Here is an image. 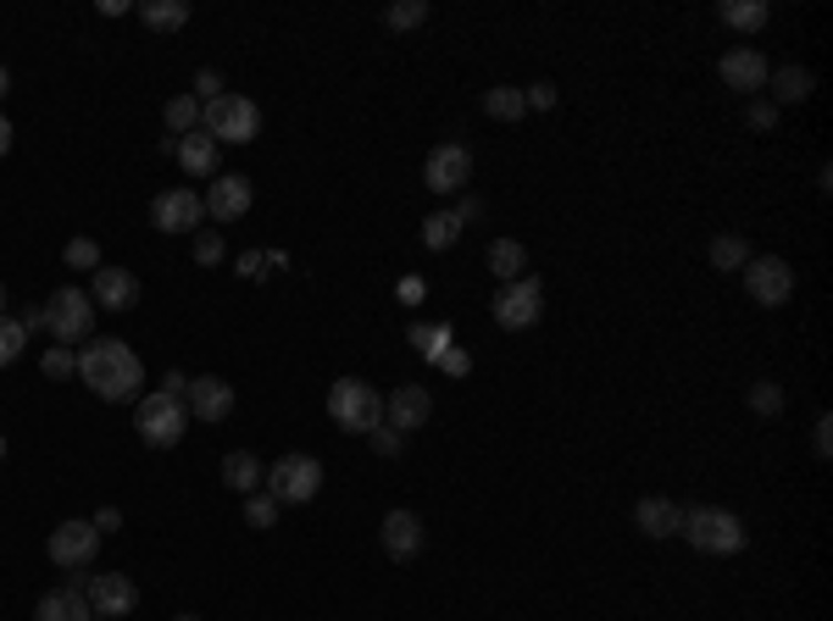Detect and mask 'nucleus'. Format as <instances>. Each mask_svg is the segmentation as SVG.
<instances>
[{
    "instance_id": "obj_54",
    "label": "nucleus",
    "mask_w": 833,
    "mask_h": 621,
    "mask_svg": "<svg viewBox=\"0 0 833 621\" xmlns=\"http://www.w3.org/2000/svg\"><path fill=\"white\" fill-rule=\"evenodd\" d=\"M0 317H7V283H0Z\"/></svg>"
},
{
    "instance_id": "obj_10",
    "label": "nucleus",
    "mask_w": 833,
    "mask_h": 621,
    "mask_svg": "<svg viewBox=\"0 0 833 621\" xmlns=\"http://www.w3.org/2000/svg\"><path fill=\"white\" fill-rule=\"evenodd\" d=\"M45 555H51L62 571H79V566H90V560L101 555V532H95V521H84V516L62 521V527L45 538Z\"/></svg>"
},
{
    "instance_id": "obj_4",
    "label": "nucleus",
    "mask_w": 833,
    "mask_h": 621,
    "mask_svg": "<svg viewBox=\"0 0 833 621\" xmlns=\"http://www.w3.org/2000/svg\"><path fill=\"white\" fill-rule=\"evenodd\" d=\"M200 123L217 145H250L261 134V106L250 95H217L200 106Z\"/></svg>"
},
{
    "instance_id": "obj_50",
    "label": "nucleus",
    "mask_w": 833,
    "mask_h": 621,
    "mask_svg": "<svg viewBox=\"0 0 833 621\" xmlns=\"http://www.w3.org/2000/svg\"><path fill=\"white\" fill-rule=\"evenodd\" d=\"M423 294H429V289H423V278H400V300H405V306H416Z\"/></svg>"
},
{
    "instance_id": "obj_18",
    "label": "nucleus",
    "mask_w": 833,
    "mask_h": 621,
    "mask_svg": "<svg viewBox=\"0 0 833 621\" xmlns=\"http://www.w3.org/2000/svg\"><path fill=\"white\" fill-rule=\"evenodd\" d=\"M378 532H383L389 560H411L416 549H423V516H416V510H389Z\"/></svg>"
},
{
    "instance_id": "obj_14",
    "label": "nucleus",
    "mask_w": 833,
    "mask_h": 621,
    "mask_svg": "<svg viewBox=\"0 0 833 621\" xmlns=\"http://www.w3.org/2000/svg\"><path fill=\"white\" fill-rule=\"evenodd\" d=\"M200 200H206V217H217V222H239V217L250 211L256 189H250V178H245V173H217V178H212V189H206Z\"/></svg>"
},
{
    "instance_id": "obj_46",
    "label": "nucleus",
    "mask_w": 833,
    "mask_h": 621,
    "mask_svg": "<svg viewBox=\"0 0 833 621\" xmlns=\"http://www.w3.org/2000/svg\"><path fill=\"white\" fill-rule=\"evenodd\" d=\"M261 267H267L261 250H245V256H239V278H261Z\"/></svg>"
},
{
    "instance_id": "obj_49",
    "label": "nucleus",
    "mask_w": 833,
    "mask_h": 621,
    "mask_svg": "<svg viewBox=\"0 0 833 621\" xmlns=\"http://www.w3.org/2000/svg\"><path fill=\"white\" fill-rule=\"evenodd\" d=\"M162 394L184 400V394H189V377H184V372H167V377H162Z\"/></svg>"
},
{
    "instance_id": "obj_25",
    "label": "nucleus",
    "mask_w": 833,
    "mask_h": 621,
    "mask_svg": "<svg viewBox=\"0 0 833 621\" xmlns=\"http://www.w3.org/2000/svg\"><path fill=\"white\" fill-rule=\"evenodd\" d=\"M490 272H495L501 283L528 278V250H523L517 239H495V245H490Z\"/></svg>"
},
{
    "instance_id": "obj_27",
    "label": "nucleus",
    "mask_w": 833,
    "mask_h": 621,
    "mask_svg": "<svg viewBox=\"0 0 833 621\" xmlns=\"http://www.w3.org/2000/svg\"><path fill=\"white\" fill-rule=\"evenodd\" d=\"M140 23L145 29H184L189 23V0H145V7H140Z\"/></svg>"
},
{
    "instance_id": "obj_13",
    "label": "nucleus",
    "mask_w": 833,
    "mask_h": 621,
    "mask_svg": "<svg viewBox=\"0 0 833 621\" xmlns=\"http://www.w3.org/2000/svg\"><path fill=\"white\" fill-rule=\"evenodd\" d=\"M429 416H434V394H429L423 383H405V389H394V394L383 400V427H394L400 438L416 433Z\"/></svg>"
},
{
    "instance_id": "obj_37",
    "label": "nucleus",
    "mask_w": 833,
    "mask_h": 621,
    "mask_svg": "<svg viewBox=\"0 0 833 621\" xmlns=\"http://www.w3.org/2000/svg\"><path fill=\"white\" fill-rule=\"evenodd\" d=\"M245 521L272 532V527H278V499H272V494H245Z\"/></svg>"
},
{
    "instance_id": "obj_29",
    "label": "nucleus",
    "mask_w": 833,
    "mask_h": 621,
    "mask_svg": "<svg viewBox=\"0 0 833 621\" xmlns=\"http://www.w3.org/2000/svg\"><path fill=\"white\" fill-rule=\"evenodd\" d=\"M711 267L717 272H744V261H750V245L739 239V234H722V239H711Z\"/></svg>"
},
{
    "instance_id": "obj_35",
    "label": "nucleus",
    "mask_w": 833,
    "mask_h": 621,
    "mask_svg": "<svg viewBox=\"0 0 833 621\" xmlns=\"http://www.w3.org/2000/svg\"><path fill=\"white\" fill-rule=\"evenodd\" d=\"M23 344H29L23 322H18V317H0V366H12V361L23 355Z\"/></svg>"
},
{
    "instance_id": "obj_39",
    "label": "nucleus",
    "mask_w": 833,
    "mask_h": 621,
    "mask_svg": "<svg viewBox=\"0 0 833 621\" xmlns=\"http://www.w3.org/2000/svg\"><path fill=\"white\" fill-rule=\"evenodd\" d=\"M750 411L778 416V411H783V389H778V383H750Z\"/></svg>"
},
{
    "instance_id": "obj_6",
    "label": "nucleus",
    "mask_w": 833,
    "mask_h": 621,
    "mask_svg": "<svg viewBox=\"0 0 833 621\" xmlns=\"http://www.w3.org/2000/svg\"><path fill=\"white\" fill-rule=\"evenodd\" d=\"M134 427H140V438H145L151 449H173V444H184L189 405L173 400V394H145V400L134 405Z\"/></svg>"
},
{
    "instance_id": "obj_17",
    "label": "nucleus",
    "mask_w": 833,
    "mask_h": 621,
    "mask_svg": "<svg viewBox=\"0 0 833 621\" xmlns=\"http://www.w3.org/2000/svg\"><path fill=\"white\" fill-rule=\"evenodd\" d=\"M90 300H95L101 311H134V306H140V278L123 272V267H101L95 283H90Z\"/></svg>"
},
{
    "instance_id": "obj_20",
    "label": "nucleus",
    "mask_w": 833,
    "mask_h": 621,
    "mask_svg": "<svg viewBox=\"0 0 833 621\" xmlns=\"http://www.w3.org/2000/svg\"><path fill=\"white\" fill-rule=\"evenodd\" d=\"M634 521H639L645 538H678V532H683V510H678L672 499H661V494L639 499V505H634Z\"/></svg>"
},
{
    "instance_id": "obj_3",
    "label": "nucleus",
    "mask_w": 833,
    "mask_h": 621,
    "mask_svg": "<svg viewBox=\"0 0 833 621\" xmlns=\"http://www.w3.org/2000/svg\"><path fill=\"white\" fill-rule=\"evenodd\" d=\"M328 416L344 433H372V427H383V394L367 377H339L328 389Z\"/></svg>"
},
{
    "instance_id": "obj_26",
    "label": "nucleus",
    "mask_w": 833,
    "mask_h": 621,
    "mask_svg": "<svg viewBox=\"0 0 833 621\" xmlns=\"http://www.w3.org/2000/svg\"><path fill=\"white\" fill-rule=\"evenodd\" d=\"M717 18H722L728 29H744V34H755V29H767L772 7H767V0H722V7H717Z\"/></svg>"
},
{
    "instance_id": "obj_41",
    "label": "nucleus",
    "mask_w": 833,
    "mask_h": 621,
    "mask_svg": "<svg viewBox=\"0 0 833 621\" xmlns=\"http://www.w3.org/2000/svg\"><path fill=\"white\" fill-rule=\"evenodd\" d=\"M367 438H372V449H378V455H383V460H394V455H400V449H405V438H400V433H394V427H372V433H367Z\"/></svg>"
},
{
    "instance_id": "obj_2",
    "label": "nucleus",
    "mask_w": 833,
    "mask_h": 621,
    "mask_svg": "<svg viewBox=\"0 0 833 621\" xmlns=\"http://www.w3.org/2000/svg\"><path fill=\"white\" fill-rule=\"evenodd\" d=\"M678 538H689L700 555H739L744 549V521L733 516V510H722V505H695V510H683V532Z\"/></svg>"
},
{
    "instance_id": "obj_33",
    "label": "nucleus",
    "mask_w": 833,
    "mask_h": 621,
    "mask_svg": "<svg viewBox=\"0 0 833 621\" xmlns=\"http://www.w3.org/2000/svg\"><path fill=\"white\" fill-rule=\"evenodd\" d=\"M767 84H772L778 101H805V95H811V73H805V68H778Z\"/></svg>"
},
{
    "instance_id": "obj_56",
    "label": "nucleus",
    "mask_w": 833,
    "mask_h": 621,
    "mask_svg": "<svg viewBox=\"0 0 833 621\" xmlns=\"http://www.w3.org/2000/svg\"><path fill=\"white\" fill-rule=\"evenodd\" d=\"M0 455H7V438H0Z\"/></svg>"
},
{
    "instance_id": "obj_45",
    "label": "nucleus",
    "mask_w": 833,
    "mask_h": 621,
    "mask_svg": "<svg viewBox=\"0 0 833 621\" xmlns=\"http://www.w3.org/2000/svg\"><path fill=\"white\" fill-rule=\"evenodd\" d=\"M440 366H445L451 377H467V372H473V361H467V350H456V344H451V350L440 355Z\"/></svg>"
},
{
    "instance_id": "obj_24",
    "label": "nucleus",
    "mask_w": 833,
    "mask_h": 621,
    "mask_svg": "<svg viewBox=\"0 0 833 621\" xmlns=\"http://www.w3.org/2000/svg\"><path fill=\"white\" fill-rule=\"evenodd\" d=\"M223 483H228V488H239V494H261L267 466H261L250 449H234V455H223Z\"/></svg>"
},
{
    "instance_id": "obj_40",
    "label": "nucleus",
    "mask_w": 833,
    "mask_h": 621,
    "mask_svg": "<svg viewBox=\"0 0 833 621\" xmlns=\"http://www.w3.org/2000/svg\"><path fill=\"white\" fill-rule=\"evenodd\" d=\"M217 95H228V90H223V73H217V68H200V73H195V101L206 106V101H217Z\"/></svg>"
},
{
    "instance_id": "obj_48",
    "label": "nucleus",
    "mask_w": 833,
    "mask_h": 621,
    "mask_svg": "<svg viewBox=\"0 0 833 621\" xmlns=\"http://www.w3.org/2000/svg\"><path fill=\"white\" fill-rule=\"evenodd\" d=\"M456 217H462V228H467L473 217H484V200H479V195H462V206H456Z\"/></svg>"
},
{
    "instance_id": "obj_5",
    "label": "nucleus",
    "mask_w": 833,
    "mask_h": 621,
    "mask_svg": "<svg viewBox=\"0 0 833 621\" xmlns=\"http://www.w3.org/2000/svg\"><path fill=\"white\" fill-rule=\"evenodd\" d=\"M278 505H311L317 499V488H322V460L317 455H278L272 466H267V483H261Z\"/></svg>"
},
{
    "instance_id": "obj_9",
    "label": "nucleus",
    "mask_w": 833,
    "mask_h": 621,
    "mask_svg": "<svg viewBox=\"0 0 833 621\" xmlns=\"http://www.w3.org/2000/svg\"><path fill=\"white\" fill-rule=\"evenodd\" d=\"M744 289L755 306H789L794 294V267L783 256H750L744 261Z\"/></svg>"
},
{
    "instance_id": "obj_44",
    "label": "nucleus",
    "mask_w": 833,
    "mask_h": 621,
    "mask_svg": "<svg viewBox=\"0 0 833 621\" xmlns=\"http://www.w3.org/2000/svg\"><path fill=\"white\" fill-rule=\"evenodd\" d=\"M744 117H750V128H772V123H778V106H772V101H750Z\"/></svg>"
},
{
    "instance_id": "obj_7",
    "label": "nucleus",
    "mask_w": 833,
    "mask_h": 621,
    "mask_svg": "<svg viewBox=\"0 0 833 621\" xmlns=\"http://www.w3.org/2000/svg\"><path fill=\"white\" fill-rule=\"evenodd\" d=\"M495 322L506 328V333H523V328H534L539 317H545V289H539V278H517V283H506L501 294H495Z\"/></svg>"
},
{
    "instance_id": "obj_8",
    "label": "nucleus",
    "mask_w": 833,
    "mask_h": 621,
    "mask_svg": "<svg viewBox=\"0 0 833 621\" xmlns=\"http://www.w3.org/2000/svg\"><path fill=\"white\" fill-rule=\"evenodd\" d=\"M90 322H95V306H90L84 289H56V294L45 300V328L56 333V344L90 339Z\"/></svg>"
},
{
    "instance_id": "obj_43",
    "label": "nucleus",
    "mask_w": 833,
    "mask_h": 621,
    "mask_svg": "<svg viewBox=\"0 0 833 621\" xmlns=\"http://www.w3.org/2000/svg\"><path fill=\"white\" fill-rule=\"evenodd\" d=\"M523 101H528L534 112H551V106H556V84H534V90H523Z\"/></svg>"
},
{
    "instance_id": "obj_19",
    "label": "nucleus",
    "mask_w": 833,
    "mask_h": 621,
    "mask_svg": "<svg viewBox=\"0 0 833 621\" xmlns=\"http://www.w3.org/2000/svg\"><path fill=\"white\" fill-rule=\"evenodd\" d=\"M184 405H189V416H200V422H223V416L234 411V389H228L223 377H189Z\"/></svg>"
},
{
    "instance_id": "obj_16",
    "label": "nucleus",
    "mask_w": 833,
    "mask_h": 621,
    "mask_svg": "<svg viewBox=\"0 0 833 621\" xmlns=\"http://www.w3.org/2000/svg\"><path fill=\"white\" fill-rule=\"evenodd\" d=\"M717 73H722V84L739 90V95H755V90H767V79H772V68H767V56H761L755 45L728 51V56L717 62Z\"/></svg>"
},
{
    "instance_id": "obj_47",
    "label": "nucleus",
    "mask_w": 833,
    "mask_h": 621,
    "mask_svg": "<svg viewBox=\"0 0 833 621\" xmlns=\"http://www.w3.org/2000/svg\"><path fill=\"white\" fill-rule=\"evenodd\" d=\"M117 527H123V510H117V505L95 510V532H117Z\"/></svg>"
},
{
    "instance_id": "obj_31",
    "label": "nucleus",
    "mask_w": 833,
    "mask_h": 621,
    "mask_svg": "<svg viewBox=\"0 0 833 621\" xmlns=\"http://www.w3.org/2000/svg\"><path fill=\"white\" fill-rule=\"evenodd\" d=\"M162 117H167L173 139H184V134H195V123H200V101H195V95H173Z\"/></svg>"
},
{
    "instance_id": "obj_42",
    "label": "nucleus",
    "mask_w": 833,
    "mask_h": 621,
    "mask_svg": "<svg viewBox=\"0 0 833 621\" xmlns=\"http://www.w3.org/2000/svg\"><path fill=\"white\" fill-rule=\"evenodd\" d=\"M811 449H816V460H827V455H833V422H827V416H816V427H811Z\"/></svg>"
},
{
    "instance_id": "obj_21",
    "label": "nucleus",
    "mask_w": 833,
    "mask_h": 621,
    "mask_svg": "<svg viewBox=\"0 0 833 621\" xmlns=\"http://www.w3.org/2000/svg\"><path fill=\"white\" fill-rule=\"evenodd\" d=\"M34 621H95V610H90V593L68 582V588H51L34 604Z\"/></svg>"
},
{
    "instance_id": "obj_28",
    "label": "nucleus",
    "mask_w": 833,
    "mask_h": 621,
    "mask_svg": "<svg viewBox=\"0 0 833 621\" xmlns=\"http://www.w3.org/2000/svg\"><path fill=\"white\" fill-rule=\"evenodd\" d=\"M484 112H490L495 123H517V117L528 112V101H523L517 84H495V90H484Z\"/></svg>"
},
{
    "instance_id": "obj_36",
    "label": "nucleus",
    "mask_w": 833,
    "mask_h": 621,
    "mask_svg": "<svg viewBox=\"0 0 833 621\" xmlns=\"http://www.w3.org/2000/svg\"><path fill=\"white\" fill-rule=\"evenodd\" d=\"M62 261H68L73 272H90V267L101 272V245H95V239H68V250H62Z\"/></svg>"
},
{
    "instance_id": "obj_52",
    "label": "nucleus",
    "mask_w": 833,
    "mask_h": 621,
    "mask_svg": "<svg viewBox=\"0 0 833 621\" xmlns=\"http://www.w3.org/2000/svg\"><path fill=\"white\" fill-rule=\"evenodd\" d=\"M12 151V123H7V112H0V156Z\"/></svg>"
},
{
    "instance_id": "obj_53",
    "label": "nucleus",
    "mask_w": 833,
    "mask_h": 621,
    "mask_svg": "<svg viewBox=\"0 0 833 621\" xmlns=\"http://www.w3.org/2000/svg\"><path fill=\"white\" fill-rule=\"evenodd\" d=\"M7 90H12V73H7V68H0V101H7Z\"/></svg>"
},
{
    "instance_id": "obj_51",
    "label": "nucleus",
    "mask_w": 833,
    "mask_h": 621,
    "mask_svg": "<svg viewBox=\"0 0 833 621\" xmlns=\"http://www.w3.org/2000/svg\"><path fill=\"white\" fill-rule=\"evenodd\" d=\"M23 333H45V306H34V311L23 317Z\"/></svg>"
},
{
    "instance_id": "obj_23",
    "label": "nucleus",
    "mask_w": 833,
    "mask_h": 621,
    "mask_svg": "<svg viewBox=\"0 0 833 621\" xmlns=\"http://www.w3.org/2000/svg\"><path fill=\"white\" fill-rule=\"evenodd\" d=\"M405 339H411V350L423 355V361H434V366H440V355L456 344V328H451V322H411V328H405Z\"/></svg>"
},
{
    "instance_id": "obj_22",
    "label": "nucleus",
    "mask_w": 833,
    "mask_h": 621,
    "mask_svg": "<svg viewBox=\"0 0 833 621\" xmlns=\"http://www.w3.org/2000/svg\"><path fill=\"white\" fill-rule=\"evenodd\" d=\"M178 167L189 178H217V139L200 128V134H184L178 139Z\"/></svg>"
},
{
    "instance_id": "obj_30",
    "label": "nucleus",
    "mask_w": 833,
    "mask_h": 621,
    "mask_svg": "<svg viewBox=\"0 0 833 621\" xmlns=\"http://www.w3.org/2000/svg\"><path fill=\"white\" fill-rule=\"evenodd\" d=\"M456 239H462V217H456V211H434V217L423 222V245H429V250H451Z\"/></svg>"
},
{
    "instance_id": "obj_15",
    "label": "nucleus",
    "mask_w": 833,
    "mask_h": 621,
    "mask_svg": "<svg viewBox=\"0 0 833 621\" xmlns=\"http://www.w3.org/2000/svg\"><path fill=\"white\" fill-rule=\"evenodd\" d=\"M84 593H90V610H95V615H106V621H117V615H128V610L140 604V588H134V577H123V571L90 577V582H84Z\"/></svg>"
},
{
    "instance_id": "obj_55",
    "label": "nucleus",
    "mask_w": 833,
    "mask_h": 621,
    "mask_svg": "<svg viewBox=\"0 0 833 621\" xmlns=\"http://www.w3.org/2000/svg\"><path fill=\"white\" fill-rule=\"evenodd\" d=\"M173 621H200V615H173Z\"/></svg>"
},
{
    "instance_id": "obj_12",
    "label": "nucleus",
    "mask_w": 833,
    "mask_h": 621,
    "mask_svg": "<svg viewBox=\"0 0 833 621\" xmlns=\"http://www.w3.org/2000/svg\"><path fill=\"white\" fill-rule=\"evenodd\" d=\"M200 217H206V200L195 189H162L151 200V222L162 234H200Z\"/></svg>"
},
{
    "instance_id": "obj_34",
    "label": "nucleus",
    "mask_w": 833,
    "mask_h": 621,
    "mask_svg": "<svg viewBox=\"0 0 833 621\" xmlns=\"http://www.w3.org/2000/svg\"><path fill=\"white\" fill-rule=\"evenodd\" d=\"M40 366H45V377H79V350H68V344H51L45 355H40Z\"/></svg>"
},
{
    "instance_id": "obj_1",
    "label": "nucleus",
    "mask_w": 833,
    "mask_h": 621,
    "mask_svg": "<svg viewBox=\"0 0 833 621\" xmlns=\"http://www.w3.org/2000/svg\"><path fill=\"white\" fill-rule=\"evenodd\" d=\"M79 377H84L101 400L123 405V400H140V389H145V361H140L123 339H90V344L79 350Z\"/></svg>"
},
{
    "instance_id": "obj_38",
    "label": "nucleus",
    "mask_w": 833,
    "mask_h": 621,
    "mask_svg": "<svg viewBox=\"0 0 833 621\" xmlns=\"http://www.w3.org/2000/svg\"><path fill=\"white\" fill-rule=\"evenodd\" d=\"M223 256H228V245H223V234H217V228L195 234V261H200V267H223Z\"/></svg>"
},
{
    "instance_id": "obj_32",
    "label": "nucleus",
    "mask_w": 833,
    "mask_h": 621,
    "mask_svg": "<svg viewBox=\"0 0 833 621\" xmlns=\"http://www.w3.org/2000/svg\"><path fill=\"white\" fill-rule=\"evenodd\" d=\"M383 23H389L394 34H405V29H423V23H429V0H394V7L383 12Z\"/></svg>"
},
{
    "instance_id": "obj_11",
    "label": "nucleus",
    "mask_w": 833,
    "mask_h": 621,
    "mask_svg": "<svg viewBox=\"0 0 833 621\" xmlns=\"http://www.w3.org/2000/svg\"><path fill=\"white\" fill-rule=\"evenodd\" d=\"M467 178H473V151L467 145H434L429 151V167H423V184L434 189V195H462L467 189Z\"/></svg>"
}]
</instances>
